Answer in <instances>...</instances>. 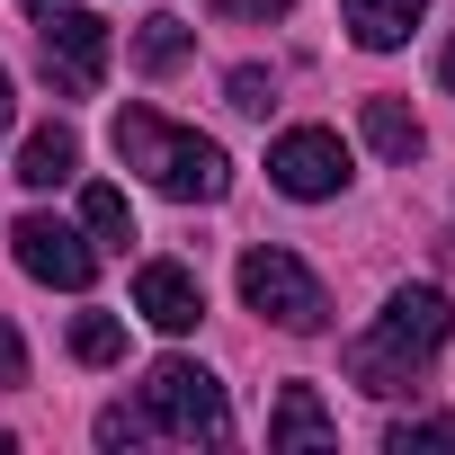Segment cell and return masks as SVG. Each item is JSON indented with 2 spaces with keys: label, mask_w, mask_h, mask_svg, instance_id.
Here are the masks:
<instances>
[{
  "label": "cell",
  "mask_w": 455,
  "mask_h": 455,
  "mask_svg": "<svg viewBox=\"0 0 455 455\" xmlns=\"http://www.w3.org/2000/svg\"><path fill=\"white\" fill-rule=\"evenodd\" d=\"M242 304L251 313H268L277 331H295V339H313L322 322H331V295H322V277L295 259V251H242Z\"/></svg>",
  "instance_id": "cell-4"
},
{
  "label": "cell",
  "mask_w": 455,
  "mask_h": 455,
  "mask_svg": "<svg viewBox=\"0 0 455 455\" xmlns=\"http://www.w3.org/2000/svg\"><path fill=\"white\" fill-rule=\"evenodd\" d=\"M268 446H339V419L322 411L313 384H286L277 411H268Z\"/></svg>",
  "instance_id": "cell-10"
},
{
  "label": "cell",
  "mask_w": 455,
  "mask_h": 455,
  "mask_svg": "<svg viewBox=\"0 0 455 455\" xmlns=\"http://www.w3.org/2000/svg\"><path fill=\"white\" fill-rule=\"evenodd\" d=\"M10 251H19V268H28L36 286H63V295H81V286L99 277V242L72 233V223H54V214H19V223H10Z\"/></svg>",
  "instance_id": "cell-6"
},
{
  "label": "cell",
  "mask_w": 455,
  "mask_h": 455,
  "mask_svg": "<svg viewBox=\"0 0 455 455\" xmlns=\"http://www.w3.org/2000/svg\"><path fill=\"white\" fill-rule=\"evenodd\" d=\"M268 179H277L286 196L322 205V196H339V188H348V143H339L331 125H295V134H277V143H268Z\"/></svg>",
  "instance_id": "cell-7"
},
{
  "label": "cell",
  "mask_w": 455,
  "mask_h": 455,
  "mask_svg": "<svg viewBox=\"0 0 455 455\" xmlns=\"http://www.w3.org/2000/svg\"><path fill=\"white\" fill-rule=\"evenodd\" d=\"M357 125H366V143H375L384 161H419V143H428V134H419V116H411L402 99H366V108H357Z\"/></svg>",
  "instance_id": "cell-12"
},
{
  "label": "cell",
  "mask_w": 455,
  "mask_h": 455,
  "mask_svg": "<svg viewBox=\"0 0 455 455\" xmlns=\"http://www.w3.org/2000/svg\"><path fill=\"white\" fill-rule=\"evenodd\" d=\"M188 45H196V28H188V19H143L134 63H143V72H179V63H188Z\"/></svg>",
  "instance_id": "cell-14"
},
{
  "label": "cell",
  "mask_w": 455,
  "mask_h": 455,
  "mask_svg": "<svg viewBox=\"0 0 455 455\" xmlns=\"http://www.w3.org/2000/svg\"><path fill=\"white\" fill-rule=\"evenodd\" d=\"M10 384H28V339L0 322V393H10Z\"/></svg>",
  "instance_id": "cell-19"
},
{
  "label": "cell",
  "mask_w": 455,
  "mask_h": 455,
  "mask_svg": "<svg viewBox=\"0 0 455 455\" xmlns=\"http://www.w3.org/2000/svg\"><path fill=\"white\" fill-rule=\"evenodd\" d=\"M446 90H455V45H446Z\"/></svg>",
  "instance_id": "cell-22"
},
{
  "label": "cell",
  "mask_w": 455,
  "mask_h": 455,
  "mask_svg": "<svg viewBox=\"0 0 455 455\" xmlns=\"http://www.w3.org/2000/svg\"><path fill=\"white\" fill-rule=\"evenodd\" d=\"M28 19H36V54H45V81H54L63 99H90V90L108 81V19L72 10V0H45V10H28Z\"/></svg>",
  "instance_id": "cell-5"
},
{
  "label": "cell",
  "mask_w": 455,
  "mask_h": 455,
  "mask_svg": "<svg viewBox=\"0 0 455 455\" xmlns=\"http://www.w3.org/2000/svg\"><path fill=\"white\" fill-rule=\"evenodd\" d=\"M108 143H116L125 170H143V179H152L161 196H179V205H214L223 188H233V161H223L214 134H188V125H170V116H152V108H116Z\"/></svg>",
  "instance_id": "cell-2"
},
{
  "label": "cell",
  "mask_w": 455,
  "mask_h": 455,
  "mask_svg": "<svg viewBox=\"0 0 455 455\" xmlns=\"http://www.w3.org/2000/svg\"><path fill=\"white\" fill-rule=\"evenodd\" d=\"M81 233L99 242V259L134 242V205H125V188H90V196H81Z\"/></svg>",
  "instance_id": "cell-13"
},
{
  "label": "cell",
  "mask_w": 455,
  "mask_h": 455,
  "mask_svg": "<svg viewBox=\"0 0 455 455\" xmlns=\"http://www.w3.org/2000/svg\"><path fill=\"white\" fill-rule=\"evenodd\" d=\"M143 419L161 428V437H205V446H223L233 437V411H223V384L205 375V366H188V357H161L152 375H143Z\"/></svg>",
  "instance_id": "cell-3"
},
{
  "label": "cell",
  "mask_w": 455,
  "mask_h": 455,
  "mask_svg": "<svg viewBox=\"0 0 455 455\" xmlns=\"http://www.w3.org/2000/svg\"><path fill=\"white\" fill-rule=\"evenodd\" d=\"M143 437H152V419H143V411H125V402H108V411H99V446H143Z\"/></svg>",
  "instance_id": "cell-17"
},
{
  "label": "cell",
  "mask_w": 455,
  "mask_h": 455,
  "mask_svg": "<svg viewBox=\"0 0 455 455\" xmlns=\"http://www.w3.org/2000/svg\"><path fill=\"white\" fill-rule=\"evenodd\" d=\"M339 19H348V36H357L366 54H393V45H411V28L428 19V0H339Z\"/></svg>",
  "instance_id": "cell-9"
},
{
  "label": "cell",
  "mask_w": 455,
  "mask_h": 455,
  "mask_svg": "<svg viewBox=\"0 0 455 455\" xmlns=\"http://www.w3.org/2000/svg\"><path fill=\"white\" fill-rule=\"evenodd\" d=\"M72 357H81V366H116V357H125V322H116V313H81V322H72Z\"/></svg>",
  "instance_id": "cell-15"
},
{
  "label": "cell",
  "mask_w": 455,
  "mask_h": 455,
  "mask_svg": "<svg viewBox=\"0 0 455 455\" xmlns=\"http://www.w3.org/2000/svg\"><path fill=\"white\" fill-rule=\"evenodd\" d=\"M0 455H10V428H0Z\"/></svg>",
  "instance_id": "cell-23"
},
{
  "label": "cell",
  "mask_w": 455,
  "mask_h": 455,
  "mask_svg": "<svg viewBox=\"0 0 455 455\" xmlns=\"http://www.w3.org/2000/svg\"><path fill=\"white\" fill-rule=\"evenodd\" d=\"M446 339H455V304H446L437 286H402V295L375 313V331L348 339V384L393 402V393H411V384L437 366Z\"/></svg>",
  "instance_id": "cell-1"
},
{
  "label": "cell",
  "mask_w": 455,
  "mask_h": 455,
  "mask_svg": "<svg viewBox=\"0 0 455 455\" xmlns=\"http://www.w3.org/2000/svg\"><path fill=\"white\" fill-rule=\"evenodd\" d=\"M72 170H81V134H72V125H36V134L19 143V179H28V188H63Z\"/></svg>",
  "instance_id": "cell-11"
},
{
  "label": "cell",
  "mask_w": 455,
  "mask_h": 455,
  "mask_svg": "<svg viewBox=\"0 0 455 455\" xmlns=\"http://www.w3.org/2000/svg\"><path fill=\"white\" fill-rule=\"evenodd\" d=\"M214 10H223V19H259V28H268V19L295 10V0H214Z\"/></svg>",
  "instance_id": "cell-20"
},
{
  "label": "cell",
  "mask_w": 455,
  "mask_h": 455,
  "mask_svg": "<svg viewBox=\"0 0 455 455\" xmlns=\"http://www.w3.org/2000/svg\"><path fill=\"white\" fill-rule=\"evenodd\" d=\"M384 446H393V455H411V446H455V419H393Z\"/></svg>",
  "instance_id": "cell-18"
},
{
  "label": "cell",
  "mask_w": 455,
  "mask_h": 455,
  "mask_svg": "<svg viewBox=\"0 0 455 455\" xmlns=\"http://www.w3.org/2000/svg\"><path fill=\"white\" fill-rule=\"evenodd\" d=\"M134 313L152 322V331H196L205 322V286H196V268H179V259H143L134 268Z\"/></svg>",
  "instance_id": "cell-8"
},
{
  "label": "cell",
  "mask_w": 455,
  "mask_h": 455,
  "mask_svg": "<svg viewBox=\"0 0 455 455\" xmlns=\"http://www.w3.org/2000/svg\"><path fill=\"white\" fill-rule=\"evenodd\" d=\"M0 134H10V72H0Z\"/></svg>",
  "instance_id": "cell-21"
},
{
  "label": "cell",
  "mask_w": 455,
  "mask_h": 455,
  "mask_svg": "<svg viewBox=\"0 0 455 455\" xmlns=\"http://www.w3.org/2000/svg\"><path fill=\"white\" fill-rule=\"evenodd\" d=\"M223 90H233V108H242V116H268V108H277V72H259V63H242Z\"/></svg>",
  "instance_id": "cell-16"
}]
</instances>
